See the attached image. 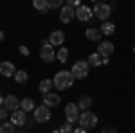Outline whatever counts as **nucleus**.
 I'll use <instances>...</instances> for the list:
<instances>
[{
	"label": "nucleus",
	"mask_w": 135,
	"mask_h": 133,
	"mask_svg": "<svg viewBox=\"0 0 135 133\" xmlns=\"http://www.w3.org/2000/svg\"><path fill=\"white\" fill-rule=\"evenodd\" d=\"M67 6H70V7H74V9H79V7H81L79 0H69V4H67Z\"/></svg>",
	"instance_id": "28"
},
{
	"label": "nucleus",
	"mask_w": 135,
	"mask_h": 133,
	"mask_svg": "<svg viewBox=\"0 0 135 133\" xmlns=\"http://www.w3.org/2000/svg\"><path fill=\"white\" fill-rule=\"evenodd\" d=\"M72 18H76V9L70 7V6H63L61 13H60V20H61V23H70Z\"/></svg>",
	"instance_id": "9"
},
{
	"label": "nucleus",
	"mask_w": 135,
	"mask_h": 133,
	"mask_svg": "<svg viewBox=\"0 0 135 133\" xmlns=\"http://www.w3.org/2000/svg\"><path fill=\"white\" fill-rule=\"evenodd\" d=\"M74 133H86L85 128H78V130H74Z\"/></svg>",
	"instance_id": "32"
},
{
	"label": "nucleus",
	"mask_w": 135,
	"mask_h": 133,
	"mask_svg": "<svg viewBox=\"0 0 135 133\" xmlns=\"http://www.w3.org/2000/svg\"><path fill=\"white\" fill-rule=\"evenodd\" d=\"M49 119H51V112H49V106H38L36 110H34V121L36 122H49Z\"/></svg>",
	"instance_id": "8"
},
{
	"label": "nucleus",
	"mask_w": 135,
	"mask_h": 133,
	"mask_svg": "<svg viewBox=\"0 0 135 133\" xmlns=\"http://www.w3.org/2000/svg\"><path fill=\"white\" fill-rule=\"evenodd\" d=\"M56 58H58V60H60L61 63H65L67 60H69V51H67L65 47H61V49L58 51V54H56Z\"/></svg>",
	"instance_id": "24"
},
{
	"label": "nucleus",
	"mask_w": 135,
	"mask_h": 133,
	"mask_svg": "<svg viewBox=\"0 0 135 133\" xmlns=\"http://www.w3.org/2000/svg\"><path fill=\"white\" fill-rule=\"evenodd\" d=\"M79 124H81V128L85 130H90V128H95L97 126V115L94 112H83L81 113V117H79Z\"/></svg>",
	"instance_id": "2"
},
{
	"label": "nucleus",
	"mask_w": 135,
	"mask_h": 133,
	"mask_svg": "<svg viewBox=\"0 0 135 133\" xmlns=\"http://www.w3.org/2000/svg\"><path fill=\"white\" fill-rule=\"evenodd\" d=\"M86 61H88V65H90V67H99V65H103V60H101V56H99L97 52L90 54Z\"/></svg>",
	"instance_id": "21"
},
{
	"label": "nucleus",
	"mask_w": 135,
	"mask_h": 133,
	"mask_svg": "<svg viewBox=\"0 0 135 133\" xmlns=\"http://www.w3.org/2000/svg\"><path fill=\"white\" fill-rule=\"evenodd\" d=\"M32 6H34L38 11L45 13V11H49V0H34V2H32Z\"/></svg>",
	"instance_id": "22"
},
{
	"label": "nucleus",
	"mask_w": 135,
	"mask_h": 133,
	"mask_svg": "<svg viewBox=\"0 0 135 133\" xmlns=\"http://www.w3.org/2000/svg\"><path fill=\"white\" fill-rule=\"evenodd\" d=\"M99 29H101V32H103L104 36H110V34H114L115 25L112 23V22H103V25H101Z\"/></svg>",
	"instance_id": "19"
},
{
	"label": "nucleus",
	"mask_w": 135,
	"mask_h": 133,
	"mask_svg": "<svg viewBox=\"0 0 135 133\" xmlns=\"http://www.w3.org/2000/svg\"><path fill=\"white\" fill-rule=\"evenodd\" d=\"M0 133H18V131L15 130V124H13V122H2Z\"/></svg>",
	"instance_id": "23"
},
{
	"label": "nucleus",
	"mask_w": 135,
	"mask_h": 133,
	"mask_svg": "<svg viewBox=\"0 0 135 133\" xmlns=\"http://www.w3.org/2000/svg\"><path fill=\"white\" fill-rule=\"evenodd\" d=\"M52 85H54L52 79H43V81H40V85H38V90H40L43 95H47V93H51Z\"/></svg>",
	"instance_id": "17"
},
{
	"label": "nucleus",
	"mask_w": 135,
	"mask_h": 133,
	"mask_svg": "<svg viewBox=\"0 0 135 133\" xmlns=\"http://www.w3.org/2000/svg\"><path fill=\"white\" fill-rule=\"evenodd\" d=\"M20 104H22V101H18L16 95H6V97H2V108H6L11 113L20 110Z\"/></svg>",
	"instance_id": "4"
},
{
	"label": "nucleus",
	"mask_w": 135,
	"mask_h": 133,
	"mask_svg": "<svg viewBox=\"0 0 135 133\" xmlns=\"http://www.w3.org/2000/svg\"><path fill=\"white\" fill-rule=\"evenodd\" d=\"M112 52H114V43H110V41H103V43H99V47H97V54H99L101 58H108V56H112Z\"/></svg>",
	"instance_id": "12"
},
{
	"label": "nucleus",
	"mask_w": 135,
	"mask_h": 133,
	"mask_svg": "<svg viewBox=\"0 0 135 133\" xmlns=\"http://www.w3.org/2000/svg\"><path fill=\"white\" fill-rule=\"evenodd\" d=\"M16 68H15V65L11 61H2L0 65V74L4 76V77H11V76H16Z\"/></svg>",
	"instance_id": "11"
},
{
	"label": "nucleus",
	"mask_w": 135,
	"mask_h": 133,
	"mask_svg": "<svg viewBox=\"0 0 135 133\" xmlns=\"http://www.w3.org/2000/svg\"><path fill=\"white\" fill-rule=\"evenodd\" d=\"M78 106H79V110L86 112V110L92 106V97H90V95H83V97L79 99V102H78Z\"/></svg>",
	"instance_id": "18"
},
{
	"label": "nucleus",
	"mask_w": 135,
	"mask_h": 133,
	"mask_svg": "<svg viewBox=\"0 0 135 133\" xmlns=\"http://www.w3.org/2000/svg\"><path fill=\"white\" fill-rule=\"evenodd\" d=\"M88 68H90V65H88V61H76L72 65V76L76 77V79H83V77H86L88 76Z\"/></svg>",
	"instance_id": "3"
},
{
	"label": "nucleus",
	"mask_w": 135,
	"mask_h": 133,
	"mask_svg": "<svg viewBox=\"0 0 135 133\" xmlns=\"http://www.w3.org/2000/svg\"><path fill=\"white\" fill-rule=\"evenodd\" d=\"M60 101H61V99H60V95H56V93H47V95H43V104L49 106V108H51V106H58Z\"/></svg>",
	"instance_id": "14"
},
{
	"label": "nucleus",
	"mask_w": 135,
	"mask_h": 133,
	"mask_svg": "<svg viewBox=\"0 0 135 133\" xmlns=\"http://www.w3.org/2000/svg\"><path fill=\"white\" fill-rule=\"evenodd\" d=\"M18 133H25V131H18Z\"/></svg>",
	"instance_id": "33"
},
{
	"label": "nucleus",
	"mask_w": 135,
	"mask_h": 133,
	"mask_svg": "<svg viewBox=\"0 0 135 133\" xmlns=\"http://www.w3.org/2000/svg\"><path fill=\"white\" fill-rule=\"evenodd\" d=\"M25 112L23 110H16V112L11 113V122L15 124V126H23L25 124Z\"/></svg>",
	"instance_id": "13"
},
{
	"label": "nucleus",
	"mask_w": 135,
	"mask_h": 133,
	"mask_svg": "<svg viewBox=\"0 0 135 133\" xmlns=\"http://www.w3.org/2000/svg\"><path fill=\"white\" fill-rule=\"evenodd\" d=\"M7 117H9V112H7L6 108H2V112H0V119L6 122V119H7Z\"/></svg>",
	"instance_id": "29"
},
{
	"label": "nucleus",
	"mask_w": 135,
	"mask_h": 133,
	"mask_svg": "<svg viewBox=\"0 0 135 133\" xmlns=\"http://www.w3.org/2000/svg\"><path fill=\"white\" fill-rule=\"evenodd\" d=\"M60 133H74L72 124H70V122H65L61 128H60Z\"/></svg>",
	"instance_id": "26"
},
{
	"label": "nucleus",
	"mask_w": 135,
	"mask_h": 133,
	"mask_svg": "<svg viewBox=\"0 0 135 133\" xmlns=\"http://www.w3.org/2000/svg\"><path fill=\"white\" fill-rule=\"evenodd\" d=\"M74 77L72 72L69 70H60L56 76H54V86L58 88V90H67V88H70L74 85Z\"/></svg>",
	"instance_id": "1"
},
{
	"label": "nucleus",
	"mask_w": 135,
	"mask_h": 133,
	"mask_svg": "<svg viewBox=\"0 0 135 133\" xmlns=\"http://www.w3.org/2000/svg\"><path fill=\"white\" fill-rule=\"evenodd\" d=\"M65 113H67V122H79V117H81V113H79V106L78 104H74V102H69L67 104V108H65Z\"/></svg>",
	"instance_id": "5"
},
{
	"label": "nucleus",
	"mask_w": 135,
	"mask_h": 133,
	"mask_svg": "<svg viewBox=\"0 0 135 133\" xmlns=\"http://www.w3.org/2000/svg\"><path fill=\"white\" fill-rule=\"evenodd\" d=\"M40 56H42V60L45 63H51L54 61V45H51V41H43L42 49H40Z\"/></svg>",
	"instance_id": "6"
},
{
	"label": "nucleus",
	"mask_w": 135,
	"mask_h": 133,
	"mask_svg": "<svg viewBox=\"0 0 135 133\" xmlns=\"http://www.w3.org/2000/svg\"><path fill=\"white\" fill-rule=\"evenodd\" d=\"M94 16V9L86 7V6H81L79 9H76V18L79 22H90Z\"/></svg>",
	"instance_id": "10"
},
{
	"label": "nucleus",
	"mask_w": 135,
	"mask_h": 133,
	"mask_svg": "<svg viewBox=\"0 0 135 133\" xmlns=\"http://www.w3.org/2000/svg\"><path fill=\"white\" fill-rule=\"evenodd\" d=\"M20 54H23V56H29V49H27L25 45H22V47H20Z\"/></svg>",
	"instance_id": "30"
},
{
	"label": "nucleus",
	"mask_w": 135,
	"mask_h": 133,
	"mask_svg": "<svg viewBox=\"0 0 135 133\" xmlns=\"http://www.w3.org/2000/svg\"><path fill=\"white\" fill-rule=\"evenodd\" d=\"M85 36H86L88 40H92V41H99L101 36H103V32H101V29H97V27H90V29H86Z\"/></svg>",
	"instance_id": "15"
},
{
	"label": "nucleus",
	"mask_w": 135,
	"mask_h": 133,
	"mask_svg": "<svg viewBox=\"0 0 135 133\" xmlns=\"http://www.w3.org/2000/svg\"><path fill=\"white\" fill-rule=\"evenodd\" d=\"M112 14V7L108 4H95L94 6V16H97L99 20L106 22V18Z\"/></svg>",
	"instance_id": "7"
},
{
	"label": "nucleus",
	"mask_w": 135,
	"mask_h": 133,
	"mask_svg": "<svg viewBox=\"0 0 135 133\" xmlns=\"http://www.w3.org/2000/svg\"><path fill=\"white\" fill-rule=\"evenodd\" d=\"M20 110H23L25 113H27V112H34V110H36L34 101H32V99H23L22 104H20Z\"/></svg>",
	"instance_id": "20"
},
{
	"label": "nucleus",
	"mask_w": 135,
	"mask_h": 133,
	"mask_svg": "<svg viewBox=\"0 0 135 133\" xmlns=\"http://www.w3.org/2000/svg\"><path fill=\"white\" fill-rule=\"evenodd\" d=\"M101 133H117V130L115 128H108V130H103Z\"/></svg>",
	"instance_id": "31"
},
{
	"label": "nucleus",
	"mask_w": 135,
	"mask_h": 133,
	"mask_svg": "<svg viewBox=\"0 0 135 133\" xmlns=\"http://www.w3.org/2000/svg\"><path fill=\"white\" fill-rule=\"evenodd\" d=\"M61 6H63L61 0H49V9H58Z\"/></svg>",
	"instance_id": "27"
},
{
	"label": "nucleus",
	"mask_w": 135,
	"mask_h": 133,
	"mask_svg": "<svg viewBox=\"0 0 135 133\" xmlns=\"http://www.w3.org/2000/svg\"><path fill=\"white\" fill-rule=\"evenodd\" d=\"M15 79H16V83H25L27 79H29V76H27V72H25V70H18V72H16V76H15Z\"/></svg>",
	"instance_id": "25"
},
{
	"label": "nucleus",
	"mask_w": 135,
	"mask_h": 133,
	"mask_svg": "<svg viewBox=\"0 0 135 133\" xmlns=\"http://www.w3.org/2000/svg\"><path fill=\"white\" fill-rule=\"evenodd\" d=\"M49 41H51V45H61L63 41H65L63 31H54L51 36H49Z\"/></svg>",
	"instance_id": "16"
}]
</instances>
